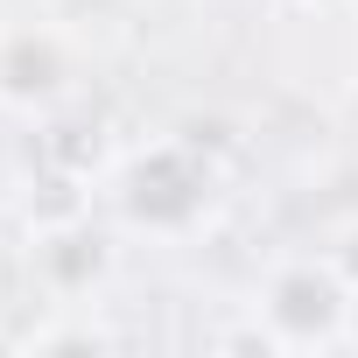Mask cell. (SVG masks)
<instances>
[{"instance_id": "obj_1", "label": "cell", "mask_w": 358, "mask_h": 358, "mask_svg": "<svg viewBox=\"0 0 358 358\" xmlns=\"http://www.w3.org/2000/svg\"><path fill=\"white\" fill-rule=\"evenodd\" d=\"M344 295L351 274L337 260H281L260 281L253 316L267 323L274 351H344Z\"/></svg>"}, {"instance_id": "obj_2", "label": "cell", "mask_w": 358, "mask_h": 358, "mask_svg": "<svg viewBox=\"0 0 358 358\" xmlns=\"http://www.w3.org/2000/svg\"><path fill=\"white\" fill-rule=\"evenodd\" d=\"M211 183L218 169L190 148V141H155L141 155H127L120 183H113V204L127 225H148V232H183L204 218L211 204Z\"/></svg>"}, {"instance_id": "obj_3", "label": "cell", "mask_w": 358, "mask_h": 358, "mask_svg": "<svg viewBox=\"0 0 358 358\" xmlns=\"http://www.w3.org/2000/svg\"><path fill=\"white\" fill-rule=\"evenodd\" d=\"M113 232L92 225L85 211H57L29 232V281L36 295L57 309V302H99L106 281H113Z\"/></svg>"}, {"instance_id": "obj_4", "label": "cell", "mask_w": 358, "mask_h": 358, "mask_svg": "<svg viewBox=\"0 0 358 358\" xmlns=\"http://www.w3.org/2000/svg\"><path fill=\"white\" fill-rule=\"evenodd\" d=\"M78 57L64 43V29L50 22H8L0 29V106L15 113H50L71 99Z\"/></svg>"}, {"instance_id": "obj_5", "label": "cell", "mask_w": 358, "mask_h": 358, "mask_svg": "<svg viewBox=\"0 0 358 358\" xmlns=\"http://www.w3.org/2000/svg\"><path fill=\"white\" fill-rule=\"evenodd\" d=\"M22 344H29V351H113L120 330L99 316V302H57V316L36 323Z\"/></svg>"}, {"instance_id": "obj_6", "label": "cell", "mask_w": 358, "mask_h": 358, "mask_svg": "<svg viewBox=\"0 0 358 358\" xmlns=\"http://www.w3.org/2000/svg\"><path fill=\"white\" fill-rule=\"evenodd\" d=\"M344 351H358V274H351V295H344Z\"/></svg>"}, {"instance_id": "obj_7", "label": "cell", "mask_w": 358, "mask_h": 358, "mask_svg": "<svg viewBox=\"0 0 358 358\" xmlns=\"http://www.w3.org/2000/svg\"><path fill=\"white\" fill-rule=\"evenodd\" d=\"M309 8H351V0H309Z\"/></svg>"}, {"instance_id": "obj_8", "label": "cell", "mask_w": 358, "mask_h": 358, "mask_svg": "<svg viewBox=\"0 0 358 358\" xmlns=\"http://www.w3.org/2000/svg\"><path fill=\"white\" fill-rule=\"evenodd\" d=\"M351 15H358V0H351Z\"/></svg>"}, {"instance_id": "obj_9", "label": "cell", "mask_w": 358, "mask_h": 358, "mask_svg": "<svg viewBox=\"0 0 358 358\" xmlns=\"http://www.w3.org/2000/svg\"><path fill=\"white\" fill-rule=\"evenodd\" d=\"M0 309H8V302H0Z\"/></svg>"}]
</instances>
